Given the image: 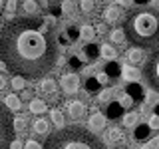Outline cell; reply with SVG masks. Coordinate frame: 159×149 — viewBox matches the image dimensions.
Returning a JSON list of instances; mask_svg holds the SVG:
<instances>
[{
    "instance_id": "obj_1",
    "label": "cell",
    "mask_w": 159,
    "mask_h": 149,
    "mask_svg": "<svg viewBox=\"0 0 159 149\" xmlns=\"http://www.w3.org/2000/svg\"><path fill=\"white\" fill-rule=\"evenodd\" d=\"M0 60L10 74L42 79L56 68L58 46L52 28L40 16H20L0 30Z\"/></svg>"
},
{
    "instance_id": "obj_2",
    "label": "cell",
    "mask_w": 159,
    "mask_h": 149,
    "mask_svg": "<svg viewBox=\"0 0 159 149\" xmlns=\"http://www.w3.org/2000/svg\"><path fill=\"white\" fill-rule=\"evenodd\" d=\"M123 32L127 42L143 50H153L159 46V10L157 8H137L127 14L123 22Z\"/></svg>"
},
{
    "instance_id": "obj_3",
    "label": "cell",
    "mask_w": 159,
    "mask_h": 149,
    "mask_svg": "<svg viewBox=\"0 0 159 149\" xmlns=\"http://www.w3.org/2000/svg\"><path fill=\"white\" fill-rule=\"evenodd\" d=\"M42 149H106V145L89 129L82 125H66L54 131Z\"/></svg>"
},
{
    "instance_id": "obj_4",
    "label": "cell",
    "mask_w": 159,
    "mask_h": 149,
    "mask_svg": "<svg viewBox=\"0 0 159 149\" xmlns=\"http://www.w3.org/2000/svg\"><path fill=\"white\" fill-rule=\"evenodd\" d=\"M14 117L6 107V103L0 102V149H10L14 139Z\"/></svg>"
},
{
    "instance_id": "obj_5",
    "label": "cell",
    "mask_w": 159,
    "mask_h": 149,
    "mask_svg": "<svg viewBox=\"0 0 159 149\" xmlns=\"http://www.w3.org/2000/svg\"><path fill=\"white\" fill-rule=\"evenodd\" d=\"M143 78L153 88V92L159 93V46H155L147 56L145 66H143Z\"/></svg>"
},
{
    "instance_id": "obj_6",
    "label": "cell",
    "mask_w": 159,
    "mask_h": 149,
    "mask_svg": "<svg viewBox=\"0 0 159 149\" xmlns=\"http://www.w3.org/2000/svg\"><path fill=\"white\" fill-rule=\"evenodd\" d=\"M80 86H82V79H80V76L76 72H68L60 78V88H62V92L68 93V96L76 93L80 89Z\"/></svg>"
},
{
    "instance_id": "obj_7",
    "label": "cell",
    "mask_w": 159,
    "mask_h": 149,
    "mask_svg": "<svg viewBox=\"0 0 159 149\" xmlns=\"http://www.w3.org/2000/svg\"><path fill=\"white\" fill-rule=\"evenodd\" d=\"M102 18H103L106 24H117L119 18H121V6H119V4H109V6H106Z\"/></svg>"
},
{
    "instance_id": "obj_8",
    "label": "cell",
    "mask_w": 159,
    "mask_h": 149,
    "mask_svg": "<svg viewBox=\"0 0 159 149\" xmlns=\"http://www.w3.org/2000/svg\"><path fill=\"white\" fill-rule=\"evenodd\" d=\"M66 109H68L70 117H74V119H82L86 115V103H84L82 99H72V102H68Z\"/></svg>"
},
{
    "instance_id": "obj_9",
    "label": "cell",
    "mask_w": 159,
    "mask_h": 149,
    "mask_svg": "<svg viewBox=\"0 0 159 149\" xmlns=\"http://www.w3.org/2000/svg\"><path fill=\"white\" fill-rule=\"evenodd\" d=\"M125 58H127V62L131 64V66H139V64H145V52H143V48H137V46H133V48H129L127 52H125Z\"/></svg>"
},
{
    "instance_id": "obj_10",
    "label": "cell",
    "mask_w": 159,
    "mask_h": 149,
    "mask_svg": "<svg viewBox=\"0 0 159 149\" xmlns=\"http://www.w3.org/2000/svg\"><path fill=\"white\" fill-rule=\"evenodd\" d=\"M38 89L42 93H46V96H50L52 99H56L58 97V84L54 82L52 78H42V82H40V86H38Z\"/></svg>"
},
{
    "instance_id": "obj_11",
    "label": "cell",
    "mask_w": 159,
    "mask_h": 149,
    "mask_svg": "<svg viewBox=\"0 0 159 149\" xmlns=\"http://www.w3.org/2000/svg\"><path fill=\"white\" fill-rule=\"evenodd\" d=\"M106 115L99 111H93L92 117H89V131H102V129H106Z\"/></svg>"
},
{
    "instance_id": "obj_12",
    "label": "cell",
    "mask_w": 159,
    "mask_h": 149,
    "mask_svg": "<svg viewBox=\"0 0 159 149\" xmlns=\"http://www.w3.org/2000/svg\"><path fill=\"white\" fill-rule=\"evenodd\" d=\"M125 93L131 96L133 102H143V97H145V92H143V88H141V84H139V82H129Z\"/></svg>"
},
{
    "instance_id": "obj_13",
    "label": "cell",
    "mask_w": 159,
    "mask_h": 149,
    "mask_svg": "<svg viewBox=\"0 0 159 149\" xmlns=\"http://www.w3.org/2000/svg\"><path fill=\"white\" fill-rule=\"evenodd\" d=\"M28 109L32 113H36V115H42V113L48 109V103L44 102L42 97H32V99H30V103H28Z\"/></svg>"
},
{
    "instance_id": "obj_14",
    "label": "cell",
    "mask_w": 159,
    "mask_h": 149,
    "mask_svg": "<svg viewBox=\"0 0 159 149\" xmlns=\"http://www.w3.org/2000/svg\"><path fill=\"white\" fill-rule=\"evenodd\" d=\"M32 131L36 133V135H48L50 133V123L44 117H38V119L32 121Z\"/></svg>"
},
{
    "instance_id": "obj_15",
    "label": "cell",
    "mask_w": 159,
    "mask_h": 149,
    "mask_svg": "<svg viewBox=\"0 0 159 149\" xmlns=\"http://www.w3.org/2000/svg\"><path fill=\"white\" fill-rule=\"evenodd\" d=\"M139 70L133 68L131 64H127V66H121V78L127 79V82H139Z\"/></svg>"
},
{
    "instance_id": "obj_16",
    "label": "cell",
    "mask_w": 159,
    "mask_h": 149,
    "mask_svg": "<svg viewBox=\"0 0 159 149\" xmlns=\"http://www.w3.org/2000/svg\"><path fill=\"white\" fill-rule=\"evenodd\" d=\"M109 40H111L113 44H117V46H121V48L127 44V36H125V32H123L121 28L111 30V32H109Z\"/></svg>"
},
{
    "instance_id": "obj_17",
    "label": "cell",
    "mask_w": 159,
    "mask_h": 149,
    "mask_svg": "<svg viewBox=\"0 0 159 149\" xmlns=\"http://www.w3.org/2000/svg\"><path fill=\"white\" fill-rule=\"evenodd\" d=\"M106 107H107L106 109V117L107 119H117L119 115H121V109H123L121 106H119V102H113V99L107 103Z\"/></svg>"
},
{
    "instance_id": "obj_18",
    "label": "cell",
    "mask_w": 159,
    "mask_h": 149,
    "mask_svg": "<svg viewBox=\"0 0 159 149\" xmlns=\"http://www.w3.org/2000/svg\"><path fill=\"white\" fill-rule=\"evenodd\" d=\"M93 36H96V28H93L92 24H82V26H80V38H82L84 42H92Z\"/></svg>"
},
{
    "instance_id": "obj_19",
    "label": "cell",
    "mask_w": 159,
    "mask_h": 149,
    "mask_svg": "<svg viewBox=\"0 0 159 149\" xmlns=\"http://www.w3.org/2000/svg\"><path fill=\"white\" fill-rule=\"evenodd\" d=\"M22 8L26 12V16H38L40 4H38V0H22Z\"/></svg>"
},
{
    "instance_id": "obj_20",
    "label": "cell",
    "mask_w": 159,
    "mask_h": 149,
    "mask_svg": "<svg viewBox=\"0 0 159 149\" xmlns=\"http://www.w3.org/2000/svg\"><path fill=\"white\" fill-rule=\"evenodd\" d=\"M4 103H6V107L10 111H18V109L22 107V102H20V97L16 93H8V96L4 97Z\"/></svg>"
},
{
    "instance_id": "obj_21",
    "label": "cell",
    "mask_w": 159,
    "mask_h": 149,
    "mask_svg": "<svg viewBox=\"0 0 159 149\" xmlns=\"http://www.w3.org/2000/svg\"><path fill=\"white\" fill-rule=\"evenodd\" d=\"M106 137H107V141L109 143H119V141H123V131L119 127H109L107 129V133H106Z\"/></svg>"
},
{
    "instance_id": "obj_22",
    "label": "cell",
    "mask_w": 159,
    "mask_h": 149,
    "mask_svg": "<svg viewBox=\"0 0 159 149\" xmlns=\"http://www.w3.org/2000/svg\"><path fill=\"white\" fill-rule=\"evenodd\" d=\"M99 86H102V84L98 82V78H88L86 79V93L88 96H98L99 89H102Z\"/></svg>"
},
{
    "instance_id": "obj_23",
    "label": "cell",
    "mask_w": 159,
    "mask_h": 149,
    "mask_svg": "<svg viewBox=\"0 0 159 149\" xmlns=\"http://www.w3.org/2000/svg\"><path fill=\"white\" fill-rule=\"evenodd\" d=\"M99 54H102V58H106L107 62H111V60L117 58V52L113 46H109V44H103L102 48H99Z\"/></svg>"
},
{
    "instance_id": "obj_24",
    "label": "cell",
    "mask_w": 159,
    "mask_h": 149,
    "mask_svg": "<svg viewBox=\"0 0 159 149\" xmlns=\"http://www.w3.org/2000/svg\"><path fill=\"white\" fill-rule=\"evenodd\" d=\"M149 135H151V127H149V125H137L135 133H133L135 141H145Z\"/></svg>"
},
{
    "instance_id": "obj_25",
    "label": "cell",
    "mask_w": 159,
    "mask_h": 149,
    "mask_svg": "<svg viewBox=\"0 0 159 149\" xmlns=\"http://www.w3.org/2000/svg\"><path fill=\"white\" fill-rule=\"evenodd\" d=\"M103 72H106L111 79H116L117 76H121V66H117V64L111 60L109 64H106V70H103Z\"/></svg>"
},
{
    "instance_id": "obj_26",
    "label": "cell",
    "mask_w": 159,
    "mask_h": 149,
    "mask_svg": "<svg viewBox=\"0 0 159 149\" xmlns=\"http://www.w3.org/2000/svg\"><path fill=\"white\" fill-rule=\"evenodd\" d=\"M98 52H99V50H98L96 46H93V44H89V42H88V46L82 50L84 60H88V62H93V60L98 58Z\"/></svg>"
},
{
    "instance_id": "obj_27",
    "label": "cell",
    "mask_w": 159,
    "mask_h": 149,
    "mask_svg": "<svg viewBox=\"0 0 159 149\" xmlns=\"http://www.w3.org/2000/svg\"><path fill=\"white\" fill-rule=\"evenodd\" d=\"M121 121H123L125 127H135V123L139 121V113L137 111H127L125 115L121 117Z\"/></svg>"
},
{
    "instance_id": "obj_28",
    "label": "cell",
    "mask_w": 159,
    "mask_h": 149,
    "mask_svg": "<svg viewBox=\"0 0 159 149\" xmlns=\"http://www.w3.org/2000/svg\"><path fill=\"white\" fill-rule=\"evenodd\" d=\"M26 127H28V117L26 115H16L14 117V131L22 133V131H26Z\"/></svg>"
},
{
    "instance_id": "obj_29",
    "label": "cell",
    "mask_w": 159,
    "mask_h": 149,
    "mask_svg": "<svg viewBox=\"0 0 159 149\" xmlns=\"http://www.w3.org/2000/svg\"><path fill=\"white\" fill-rule=\"evenodd\" d=\"M113 93H116V89H113V88H106V89H102V92L98 93V99H99L102 103H106V106H107V103L113 99Z\"/></svg>"
},
{
    "instance_id": "obj_30",
    "label": "cell",
    "mask_w": 159,
    "mask_h": 149,
    "mask_svg": "<svg viewBox=\"0 0 159 149\" xmlns=\"http://www.w3.org/2000/svg\"><path fill=\"white\" fill-rule=\"evenodd\" d=\"M50 119H52V123H54L58 129L64 127V113L60 111V109H52V111H50Z\"/></svg>"
},
{
    "instance_id": "obj_31",
    "label": "cell",
    "mask_w": 159,
    "mask_h": 149,
    "mask_svg": "<svg viewBox=\"0 0 159 149\" xmlns=\"http://www.w3.org/2000/svg\"><path fill=\"white\" fill-rule=\"evenodd\" d=\"M80 8L84 14H92L96 10V0H80Z\"/></svg>"
},
{
    "instance_id": "obj_32",
    "label": "cell",
    "mask_w": 159,
    "mask_h": 149,
    "mask_svg": "<svg viewBox=\"0 0 159 149\" xmlns=\"http://www.w3.org/2000/svg\"><path fill=\"white\" fill-rule=\"evenodd\" d=\"M10 84H12V88L16 89V92H22V89L26 88V78H22V76H14Z\"/></svg>"
},
{
    "instance_id": "obj_33",
    "label": "cell",
    "mask_w": 159,
    "mask_h": 149,
    "mask_svg": "<svg viewBox=\"0 0 159 149\" xmlns=\"http://www.w3.org/2000/svg\"><path fill=\"white\" fill-rule=\"evenodd\" d=\"M60 10H62L64 14H72L74 10H76V2H74V0H62V4H60Z\"/></svg>"
},
{
    "instance_id": "obj_34",
    "label": "cell",
    "mask_w": 159,
    "mask_h": 149,
    "mask_svg": "<svg viewBox=\"0 0 159 149\" xmlns=\"http://www.w3.org/2000/svg\"><path fill=\"white\" fill-rule=\"evenodd\" d=\"M117 102H119V106H121L123 109L131 107L133 103H135V102H133V99H131V96H129V93H123V96H119V97H117Z\"/></svg>"
},
{
    "instance_id": "obj_35",
    "label": "cell",
    "mask_w": 159,
    "mask_h": 149,
    "mask_svg": "<svg viewBox=\"0 0 159 149\" xmlns=\"http://www.w3.org/2000/svg\"><path fill=\"white\" fill-rule=\"evenodd\" d=\"M16 6H18V0H6V16L10 20V16H12L14 12H16Z\"/></svg>"
},
{
    "instance_id": "obj_36",
    "label": "cell",
    "mask_w": 159,
    "mask_h": 149,
    "mask_svg": "<svg viewBox=\"0 0 159 149\" xmlns=\"http://www.w3.org/2000/svg\"><path fill=\"white\" fill-rule=\"evenodd\" d=\"M98 82H99V84H102V86H103V84H106V86H109V84H111V82H113V79H111V78H109V76H107V74H106V72H102V74H98Z\"/></svg>"
},
{
    "instance_id": "obj_37",
    "label": "cell",
    "mask_w": 159,
    "mask_h": 149,
    "mask_svg": "<svg viewBox=\"0 0 159 149\" xmlns=\"http://www.w3.org/2000/svg\"><path fill=\"white\" fill-rule=\"evenodd\" d=\"M141 149H159V137H153L149 143H145V145H141Z\"/></svg>"
},
{
    "instance_id": "obj_38",
    "label": "cell",
    "mask_w": 159,
    "mask_h": 149,
    "mask_svg": "<svg viewBox=\"0 0 159 149\" xmlns=\"http://www.w3.org/2000/svg\"><path fill=\"white\" fill-rule=\"evenodd\" d=\"M24 149H42V145H40L36 139H28V141L24 143Z\"/></svg>"
},
{
    "instance_id": "obj_39",
    "label": "cell",
    "mask_w": 159,
    "mask_h": 149,
    "mask_svg": "<svg viewBox=\"0 0 159 149\" xmlns=\"http://www.w3.org/2000/svg\"><path fill=\"white\" fill-rule=\"evenodd\" d=\"M147 125L151 127V129H159V115H157V113H153V115L149 117V123H147Z\"/></svg>"
},
{
    "instance_id": "obj_40",
    "label": "cell",
    "mask_w": 159,
    "mask_h": 149,
    "mask_svg": "<svg viewBox=\"0 0 159 149\" xmlns=\"http://www.w3.org/2000/svg\"><path fill=\"white\" fill-rule=\"evenodd\" d=\"M58 42L62 44V46H70V44H72V40H70L68 34H58Z\"/></svg>"
},
{
    "instance_id": "obj_41",
    "label": "cell",
    "mask_w": 159,
    "mask_h": 149,
    "mask_svg": "<svg viewBox=\"0 0 159 149\" xmlns=\"http://www.w3.org/2000/svg\"><path fill=\"white\" fill-rule=\"evenodd\" d=\"M106 32H107V26H106V22H99V24H96V34H99V36H103Z\"/></svg>"
},
{
    "instance_id": "obj_42",
    "label": "cell",
    "mask_w": 159,
    "mask_h": 149,
    "mask_svg": "<svg viewBox=\"0 0 159 149\" xmlns=\"http://www.w3.org/2000/svg\"><path fill=\"white\" fill-rule=\"evenodd\" d=\"M6 86H8L6 76H2V74H0V92H4V89H6Z\"/></svg>"
},
{
    "instance_id": "obj_43",
    "label": "cell",
    "mask_w": 159,
    "mask_h": 149,
    "mask_svg": "<svg viewBox=\"0 0 159 149\" xmlns=\"http://www.w3.org/2000/svg\"><path fill=\"white\" fill-rule=\"evenodd\" d=\"M10 149H24L22 141H18V139H12V143H10Z\"/></svg>"
},
{
    "instance_id": "obj_44",
    "label": "cell",
    "mask_w": 159,
    "mask_h": 149,
    "mask_svg": "<svg viewBox=\"0 0 159 149\" xmlns=\"http://www.w3.org/2000/svg\"><path fill=\"white\" fill-rule=\"evenodd\" d=\"M32 97H34V96H32V92L24 88V89H22V99H28V102H30V99H32Z\"/></svg>"
},
{
    "instance_id": "obj_45",
    "label": "cell",
    "mask_w": 159,
    "mask_h": 149,
    "mask_svg": "<svg viewBox=\"0 0 159 149\" xmlns=\"http://www.w3.org/2000/svg\"><path fill=\"white\" fill-rule=\"evenodd\" d=\"M131 2H133V0H117L119 6H131Z\"/></svg>"
},
{
    "instance_id": "obj_46",
    "label": "cell",
    "mask_w": 159,
    "mask_h": 149,
    "mask_svg": "<svg viewBox=\"0 0 159 149\" xmlns=\"http://www.w3.org/2000/svg\"><path fill=\"white\" fill-rule=\"evenodd\" d=\"M38 4H40V6H42V8H48V0H38Z\"/></svg>"
},
{
    "instance_id": "obj_47",
    "label": "cell",
    "mask_w": 159,
    "mask_h": 149,
    "mask_svg": "<svg viewBox=\"0 0 159 149\" xmlns=\"http://www.w3.org/2000/svg\"><path fill=\"white\" fill-rule=\"evenodd\" d=\"M155 113H157V115H159V106H157V107H155Z\"/></svg>"
},
{
    "instance_id": "obj_48",
    "label": "cell",
    "mask_w": 159,
    "mask_h": 149,
    "mask_svg": "<svg viewBox=\"0 0 159 149\" xmlns=\"http://www.w3.org/2000/svg\"><path fill=\"white\" fill-rule=\"evenodd\" d=\"M4 6V0H0V8H2Z\"/></svg>"
},
{
    "instance_id": "obj_49",
    "label": "cell",
    "mask_w": 159,
    "mask_h": 149,
    "mask_svg": "<svg viewBox=\"0 0 159 149\" xmlns=\"http://www.w3.org/2000/svg\"><path fill=\"white\" fill-rule=\"evenodd\" d=\"M121 149H123V147H121Z\"/></svg>"
}]
</instances>
